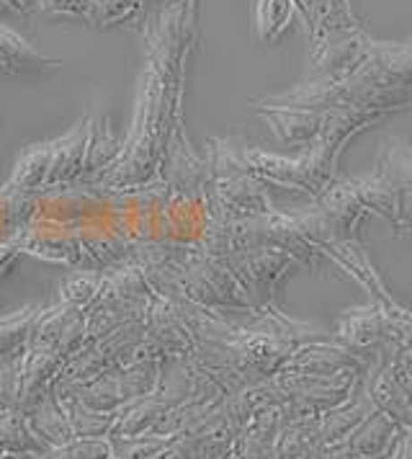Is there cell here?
I'll list each match as a JSON object with an SVG mask.
<instances>
[{
	"label": "cell",
	"mask_w": 412,
	"mask_h": 459,
	"mask_svg": "<svg viewBox=\"0 0 412 459\" xmlns=\"http://www.w3.org/2000/svg\"><path fill=\"white\" fill-rule=\"evenodd\" d=\"M60 60L44 57L13 29L0 23V70L5 73H52L60 70Z\"/></svg>",
	"instance_id": "6da1fadb"
},
{
	"label": "cell",
	"mask_w": 412,
	"mask_h": 459,
	"mask_svg": "<svg viewBox=\"0 0 412 459\" xmlns=\"http://www.w3.org/2000/svg\"><path fill=\"white\" fill-rule=\"evenodd\" d=\"M294 0H258L255 5V34L261 42H273L281 37L291 16H294Z\"/></svg>",
	"instance_id": "7a4b0ae2"
},
{
	"label": "cell",
	"mask_w": 412,
	"mask_h": 459,
	"mask_svg": "<svg viewBox=\"0 0 412 459\" xmlns=\"http://www.w3.org/2000/svg\"><path fill=\"white\" fill-rule=\"evenodd\" d=\"M140 0H88L85 19L93 26H114L137 11Z\"/></svg>",
	"instance_id": "3957f363"
},
{
	"label": "cell",
	"mask_w": 412,
	"mask_h": 459,
	"mask_svg": "<svg viewBox=\"0 0 412 459\" xmlns=\"http://www.w3.org/2000/svg\"><path fill=\"white\" fill-rule=\"evenodd\" d=\"M47 16H67V19H85L88 0H37Z\"/></svg>",
	"instance_id": "277c9868"
},
{
	"label": "cell",
	"mask_w": 412,
	"mask_h": 459,
	"mask_svg": "<svg viewBox=\"0 0 412 459\" xmlns=\"http://www.w3.org/2000/svg\"><path fill=\"white\" fill-rule=\"evenodd\" d=\"M5 8H8V5H5V3H3V0H0V13H3V11H5Z\"/></svg>",
	"instance_id": "5b68a950"
},
{
	"label": "cell",
	"mask_w": 412,
	"mask_h": 459,
	"mask_svg": "<svg viewBox=\"0 0 412 459\" xmlns=\"http://www.w3.org/2000/svg\"><path fill=\"white\" fill-rule=\"evenodd\" d=\"M140 3H152V0H140Z\"/></svg>",
	"instance_id": "8992f818"
}]
</instances>
